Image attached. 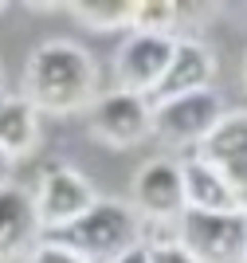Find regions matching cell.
<instances>
[{
	"mask_svg": "<svg viewBox=\"0 0 247 263\" xmlns=\"http://www.w3.org/2000/svg\"><path fill=\"white\" fill-rule=\"evenodd\" d=\"M181 189H184V212H236L239 209L227 181L200 157H188L181 165Z\"/></svg>",
	"mask_w": 247,
	"mask_h": 263,
	"instance_id": "cell-12",
	"label": "cell"
},
{
	"mask_svg": "<svg viewBox=\"0 0 247 263\" xmlns=\"http://www.w3.org/2000/svg\"><path fill=\"white\" fill-rule=\"evenodd\" d=\"M169 55H173V40L169 35L129 32L126 44L118 47V63H114L118 90L138 95V99H149V90L157 87V79H161L165 67H169Z\"/></svg>",
	"mask_w": 247,
	"mask_h": 263,
	"instance_id": "cell-9",
	"label": "cell"
},
{
	"mask_svg": "<svg viewBox=\"0 0 247 263\" xmlns=\"http://www.w3.org/2000/svg\"><path fill=\"white\" fill-rule=\"evenodd\" d=\"M200 161H208L216 173L227 181L236 193L239 209L247 212V110H232L212 126L204 142H200Z\"/></svg>",
	"mask_w": 247,
	"mask_h": 263,
	"instance_id": "cell-7",
	"label": "cell"
},
{
	"mask_svg": "<svg viewBox=\"0 0 247 263\" xmlns=\"http://www.w3.org/2000/svg\"><path fill=\"white\" fill-rule=\"evenodd\" d=\"M90 134L114 149H129L153 134V106L138 95L110 90L90 102Z\"/></svg>",
	"mask_w": 247,
	"mask_h": 263,
	"instance_id": "cell-6",
	"label": "cell"
},
{
	"mask_svg": "<svg viewBox=\"0 0 247 263\" xmlns=\"http://www.w3.org/2000/svg\"><path fill=\"white\" fill-rule=\"evenodd\" d=\"M177 243L196 263H239L247 248V212H184L177 220Z\"/></svg>",
	"mask_w": 247,
	"mask_h": 263,
	"instance_id": "cell-3",
	"label": "cell"
},
{
	"mask_svg": "<svg viewBox=\"0 0 247 263\" xmlns=\"http://www.w3.org/2000/svg\"><path fill=\"white\" fill-rule=\"evenodd\" d=\"M216 79V55L208 44L193 40V35H177L173 40V55L165 75L157 79V87L149 90V106H161V102H173L181 95H193V90H208Z\"/></svg>",
	"mask_w": 247,
	"mask_h": 263,
	"instance_id": "cell-8",
	"label": "cell"
},
{
	"mask_svg": "<svg viewBox=\"0 0 247 263\" xmlns=\"http://www.w3.org/2000/svg\"><path fill=\"white\" fill-rule=\"evenodd\" d=\"M4 185H12V157L0 149V189Z\"/></svg>",
	"mask_w": 247,
	"mask_h": 263,
	"instance_id": "cell-19",
	"label": "cell"
},
{
	"mask_svg": "<svg viewBox=\"0 0 247 263\" xmlns=\"http://www.w3.org/2000/svg\"><path fill=\"white\" fill-rule=\"evenodd\" d=\"M239 263H247V248H243V259H239Z\"/></svg>",
	"mask_w": 247,
	"mask_h": 263,
	"instance_id": "cell-22",
	"label": "cell"
},
{
	"mask_svg": "<svg viewBox=\"0 0 247 263\" xmlns=\"http://www.w3.org/2000/svg\"><path fill=\"white\" fill-rule=\"evenodd\" d=\"M24 263H86V259H79L75 252H67V248H59V243L40 240L32 252L24 255Z\"/></svg>",
	"mask_w": 247,
	"mask_h": 263,
	"instance_id": "cell-16",
	"label": "cell"
},
{
	"mask_svg": "<svg viewBox=\"0 0 247 263\" xmlns=\"http://www.w3.org/2000/svg\"><path fill=\"white\" fill-rule=\"evenodd\" d=\"M138 220H181L184 216V189H181V165L169 157L141 165L134 177V204Z\"/></svg>",
	"mask_w": 247,
	"mask_h": 263,
	"instance_id": "cell-10",
	"label": "cell"
},
{
	"mask_svg": "<svg viewBox=\"0 0 247 263\" xmlns=\"http://www.w3.org/2000/svg\"><path fill=\"white\" fill-rule=\"evenodd\" d=\"M224 99L208 90H193V95H181L173 102L153 106V138L169 149H181V145H200L212 134V126L224 118Z\"/></svg>",
	"mask_w": 247,
	"mask_h": 263,
	"instance_id": "cell-4",
	"label": "cell"
},
{
	"mask_svg": "<svg viewBox=\"0 0 247 263\" xmlns=\"http://www.w3.org/2000/svg\"><path fill=\"white\" fill-rule=\"evenodd\" d=\"M94 200H98V193H94V185H90L83 173L67 169V165H51V169L40 177V189L32 193V209H35L40 236H47V232L79 220Z\"/></svg>",
	"mask_w": 247,
	"mask_h": 263,
	"instance_id": "cell-5",
	"label": "cell"
},
{
	"mask_svg": "<svg viewBox=\"0 0 247 263\" xmlns=\"http://www.w3.org/2000/svg\"><path fill=\"white\" fill-rule=\"evenodd\" d=\"M243 87H247V59H243Z\"/></svg>",
	"mask_w": 247,
	"mask_h": 263,
	"instance_id": "cell-20",
	"label": "cell"
},
{
	"mask_svg": "<svg viewBox=\"0 0 247 263\" xmlns=\"http://www.w3.org/2000/svg\"><path fill=\"white\" fill-rule=\"evenodd\" d=\"M149 263H196V259L184 252L181 243H169V248H153V252H149Z\"/></svg>",
	"mask_w": 247,
	"mask_h": 263,
	"instance_id": "cell-17",
	"label": "cell"
},
{
	"mask_svg": "<svg viewBox=\"0 0 247 263\" xmlns=\"http://www.w3.org/2000/svg\"><path fill=\"white\" fill-rule=\"evenodd\" d=\"M98 67L71 40H47L24 67V99L40 114H75L94 102Z\"/></svg>",
	"mask_w": 247,
	"mask_h": 263,
	"instance_id": "cell-1",
	"label": "cell"
},
{
	"mask_svg": "<svg viewBox=\"0 0 247 263\" xmlns=\"http://www.w3.org/2000/svg\"><path fill=\"white\" fill-rule=\"evenodd\" d=\"M40 145V110L24 95H0V149L16 161Z\"/></svg>",
	"mask_w": 247,
	"mask_h": 263,
	"instance_id": "cell-13",
	"label": "cell"
},
{
	"mask_svg": "<svg viewBox=\"0 0 247 263\" xmlns=\"http://www.w3.org/2000/svg\"><path fill=\"white\" fill-rule=\"evenodd\" d=\"M177 28H181V8L173 0H141V4H129V32L177 40Z\"/></svg>",
	"mask_w": 247,
	"mask_h": 263,
	"instance_id": "cell-14",
	"label": "cell"
},
{
	"mask_svg": "<svg viewBox=\"0 0 247 263\" xmlns=\"http://www.w3.org/2000/svg\"><path fill=\"white\" fill-rule=\"evenodd\" d=\"M40 243V224H35L32 193L16 185L0 189V263L20 259Z\"/></svg>",
	"mask_w": 247,
	"mask_h": 263,
	"instance_id": "cell-11",
	"label": "cell"
},
{
	"mask_svg": "<svg viewBox=\"0 0 247 263\" xmlns=\"http://www.w3.org/2000/svg\"><path fill=\"white\" fill-rule=\"evenodd\" d=\"M114 263H149V252H145V248H129V252L118 255Z\"/></svg>",
	"mask_w": 247,
	"mask_h": 263,
	"instance_id": "cell-18",
	"label": "cell"
},
{
	"mask_svg": "<svg viewBox=\"0 0 247 263\" xmlns=\"http://www.w3.org/2000/svg\"><path fill=\"white\" fill-rule=\"evenodd\" d=\"M0 95H4V71H0Z\"/></svg>",
	"mask_w": 247,
	"mask_h": 263,
	"instance_id": "cell-21",
	"label": "cell"
},
{
	"mask_svg": "<svg viewBox=\"0 0 247 263\" xmlns=\"http://www.w3.org/2000/svg\"><path fill=\"white\" fill-rule=\"evenodd\" d=\"M0 12H4V4H0Z\"/></svg>",
	"mask_w": 247,
	"mask_h": 263,
	"instance_id": "cell-23",
	"label": "cell"
},
{
	"mask_svg": "<svg viewBox=\"0 0 247 263\" xmlns=\"http://www.w3.org/2000/svg\"><path fill=\"white\" fill-rule=\"evenodd\" d=\"M138 212L129 209L126 200H94L79 220L63 224V228L47 232L40 240L59 243L67 252H75L86 263H114L118 255H126L138 243Z\"/></svg>",
	"mask_w": 247,
	"mask_h": 263,
	"instance_id": "cell-2",
	"label": "cell"
},
{
	"mask_svg": "<svg viewBox=\"0 0 247 263\" xmlns=\"http://www.w3.org/2000/svg\"><path fill=\"white\" fill-rule=\"evenodd\" d=\"M71 16H75L83 28H90V32H122V28H129V4L126 0L71 4Z\"/></svg>",
	"mask_w": 247,
	"mask_h": 263,
	"instance_id": "cell-15",
	"label": "cell"
}]
</instances>
